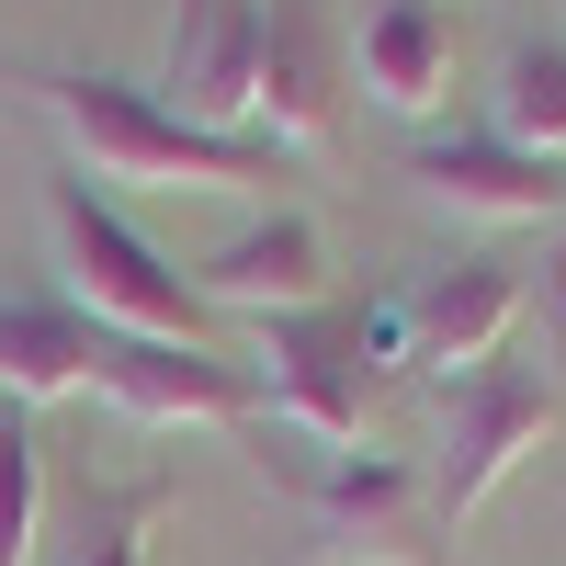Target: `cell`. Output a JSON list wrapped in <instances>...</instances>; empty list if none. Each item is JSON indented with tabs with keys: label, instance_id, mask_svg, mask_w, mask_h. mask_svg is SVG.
Wrapping results in <instances>:
<instances>
[{
	"label": "cell",
	"instance_id": "cell-1",
	"mask_svg": "<svg viewBox=\"0 0 566 566\" xmlns=\"http://www.w3.org/2000/svg\"><path fill=\"white\" fill-rule=\"evenodd\" d=\"M23 91L57 114V136L80 148V181H148V193H261V181H283V148H272V136L181 125L159 91H136V80L34 69Z\"/></svg>",
	"mask_w": 566,
	"mask_h": 566
},
{
	"label": "cell",
	"instance_id": "cell-2",
	"mask_svg": "<svg viewBox=\"0 0 566 566\" xmlns=\"http://www.w3.org/2000/svg\"><path fill=\"white\" fill-rule=\"evenodd\" d=\"M45 239H57V261H69V295L103 317V328H125V340L216 352V306L193 295V272H181L170 250H148V239H136V227L80 181V170L45 181Z\"/></svg>",
	"mask_w": 566,
	"mask_h": 566
},
{
	"label": "cell",
	"instance_id": "cell-3",
	"mask_svg": "<svg viewBox=\"0 0 566 566\" xmlns=\"http://www.w3.org/2000/svg\"><path fill=\"white\" fill-rule=\"evenodd\" d=\"M250 352H261V408L283 419V431H306L317 453H352L363 442V386L386 363H374V328L363 306H306V317H250Z\"/></svg>",
	"mask_w": 566,
	"mask_h": 566
},
{
	"label": "cell",
	"instance_id": "cell-4",
	"mask_svg": "<svg viewBox=\"0 0 566 566\" xmlns=\"http://www.w3.org/2000/svg\"><path fill=\"white\" fill-rule=\"evenodd\" d=\"M442 408H453V442H442V476H431V510H442V522H476V510L510 488V464H533L544 431L566 419L555 374H533V363H476V374H453Z\"/></svg>",
	"mask_w": 566,
	"mask_h": 566
},
{
	"label": "cell",
	"instance_id": "cell-5",
	"mask_svg": "<svg viewBox=\"0 0 566 566\" xmlns=\"http://www.w3.org/2000/svg\"><path fill=\"white\" fill-rule=\"evenodd\" d=\"M306 522L328 566H442V510L431 476L397 453H328L306 464Z\"/></svg>",
	"mask_w": 566,
	"mask_h": 566
},
{
	"label": "cell",
	"instance_id": "cell-6",
	"mask_svg": "<svg viewBox=\"0 0 566 566\" xmlns=\"http://www.w3.org/2000/svg\"><path fill=\"white\" fill-rule=\"evenodd\" d=\"M193 295L216 306V317H306V306H328L340 295V261H328V227L306 216V205H272V216H250L227 250H205L193 261Z\"/></svg>",
	"mask_w": 566,
	"mask_h": 566
},
{
	"label": "cell",
	"instance_id": "cell-7",
	"mask_svg": "<svg viewBox=\"0 0 566 566\" xmlns=\"http://www.w3.org/2000/svg\"><path fill=\"white\" fill-rule=\"evenodd\" d=\"M136 431H239V419L261 408V386L227 352H181V340H125V328H103V374H91Z\"/></svg>",
	"mask_w": 566,
	"mask_h": 566
},
{
	"label": "cell",
	"instance_id": "cell-8",
	"mask_svg": "<svg viewBox=\"0 0 566 566\" xmlns=\"http://www.w3.org/2000/svg\"><path fill=\"white\" fill-rule=\"evenodd\" d=\"M261 23H272V0H181V12H170L159 103H170L181 125L239 136V114L261 103Z\"/></svg>",
	"mask_w": 566,
	"mask_h": 566
},
{
	"label": "cell",
	"instance_id": "cell-9",
	"mask_svg": "<svg viewBox=\"0 0 566 566\" xmlns=\"http://www.w3.org/2000/svg\"><path fill=\"white\" fill-rule=\"evenodd\" d=\"M408 181H419L442 216H476V227H544V216H566L555 159H522V148L488 136V125L419 136V148H408Z\"/></svg>",
	"mask_w": 566,
	"mask_h": 566
},
{
	"label": "cell",
	"instance_id": "cell-10",
	"mask_svg": "<svg viewBox=\"0 0 566 566\" xmlns=\"http://www.w3.org/2000/svg\"><path fill=\"white\" fill-rule=\"evenodd\" d=\"M397 306H408V363H431L453 386V374L499 363L510 317H522V272L510 261H453V272H419Z\"/></svg>",
	"mask_w": 566,
	"mask_h": 566
},
{
	"label": "cell",
	"instance_id": "cell-11",
	"mask_svg": "<svg viewBox=\"0 0 566 566\" xmlns=\"http://www.w3.org/2000/svg\"><path fill=\"white\" fill-rule=\"evenodd\" d=\"M103 374V317L57 283H12L0 295V397L12 408H45V397H91Z\"/></svg>",
	"mask_w": 566,
	"mask_h": 566
},
{
	"label": "cell",
	"instance_id": "cell-12",
	"mask_svg": "<svg viewBox=\"0 0 566 566\" xmlns=\"http://www.w3.org/2000/svg\"><path fill=\"white\" fill-rule=\"evenodd\" d=\"M352 80L386 114H431L453 91V12L442 0H374L363 34H352Z\"/></svg>",
	"mask_w": 566,
	"mask_h": 566
},
{
	"label": "cell",
	"instance_id": "cell-13",
	"mask_svg": "<svg viewBox=\"0 0 566 566\" xmlns=\"http://www.w3.org/2000/svg\"><path fill=\"white\" fill-rule=\"evenodd\" d=\"M272 125V148H328V125H340V91H328V45L306 23V0H272V23H261V103Z\"/></svg>",
	"mask_w": 566,
	"mask_h": 566
},
{
	"label": "cell",
	"instance_id": "cell-14",
	"mask_svg": "<svg viewBox=\"0 0 566 566\" xmlns=\"http://www.w3.org/2000/svg\"><path fill=\"white\" fill-rule=\"evenodd\" d=\"M488 136H510L522 159H555V170H566V45H510L499 103H488Z\"/></svg>",
	"mask_w": 566,
	"mask_h": 566
},
{
	"label": "cell",
	"instance_id": "cell-15",
	"mask_svg": "<svg viewBox=\"0 0 566 566\" xmlns=\"http://www.w3.org/2000/svg\"><path fill=\"white\" fill-rule=\"evenodd\" d=\"M170 510V476H136V488H91L80 499V544L69 566H148V533Z\"/></svg>",
	"mask_w": 566,
	"mask_h": 566
},
{
	"label": "cell",
	"instance_id": "cell-16",
	"mask_svg": "<svg viewBox=\"0 0 566 566\" xmlns=\"http://www.w3.org/2000/svg\"><path fill=\"white\" fill-rule=\"evenodd\" d=\"M34 522H45V442L23 408H0V566H34Z\"/></svg>",
	"mask_w": 566,
	"mask_h": 566
},
{
	"label": "cell",
	"instance_id": "cell-17",
	"mask_svg": "<svg viewBox=\"0 0 566 566\" xmlns=\"http://www.w3.org/2000/svg\"><path fill=\"white\" fill-rule=\"evenodd\" d=\"M555 317H566V227H555Z\"/></svg>",
	"mask_w": 566,
	"mask_h": 566
}]
</instances>
